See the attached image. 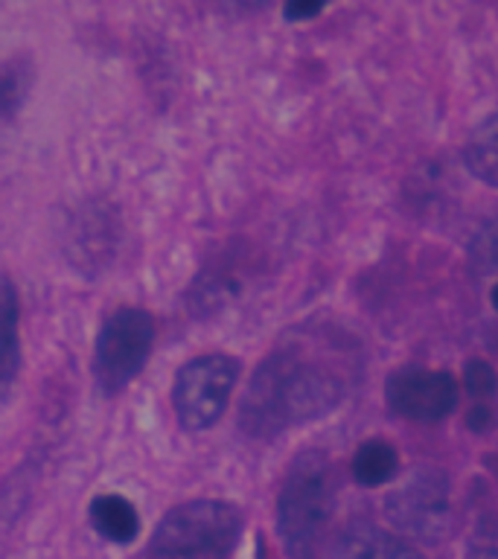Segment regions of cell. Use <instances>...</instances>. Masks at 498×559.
Returning <instances> with one entry per match:
<instances>
[{"label": "cell", "mask_w": 498, "mask_h": 559, "mask_svg": "<svg viewBox=\"0 0 498 559\" xmlns=\"http://www.w3.org/2000/svg\"><path fill=\"white\" fill-rule=\"evenodd\" d=\"M388 522L402 533V539L440 545L454 527L452 484L449 475L437 466H419L384 498Z\"/></svg>", "instance_id": "cell-4"}, {"label": "cell", "mask_w": 498, "mask_h": 559, "mask_svg": "<svg viewBox=\"0 0 498 559\" xmlns=\"http://www.w3.org/2000/svg\"><path fill=\"white\" fill-rule=\"evenodd\" d=\"M242 533V513L227 501L199 498L173 507L149 539V559H227Z\"/></svg>", "instance_id": "cell-3"}, {"label": "cell", "mask_w": 498, "mask_h": 559, "mask_svg": "<svg viewBox=\"0 0 498 559\" xmlns=\"http://www.w3.org/2000/svg\"><path fill=\"white\" fill-rule=\"evenodd\" d=\"M321 9V0H295V3H288V7L283 9V15H286L288 21H309V17L318 15Z\"/></svg>", "instance_id": "cell-18"}, {"label": "cell", "mask_w": 498, "mask_h": 559, "mask_svg": "<svg viewBox=\"0 0 498 559\" xmlns=\"http://www.w3.org/2000/svg\"><path fill=\"white\" fill-rule=\"evenodd\" d=\"M384 400L393 414L417 423H437L449 417L458 405V384L446 370L400 367L384 382Z\"/></svg>", "instance_id": "cell-7"}, {"label": "cell", "mask_w": 498, "mask_h": 559, "mask_svg": "<svg viewBox=\"0 0 498 559\" xmlns=\"http://www.w3.org/2000/svg\"><path fill=\"white\" fill-rule=\"evenodd\" d=\"M242 365L225 353H210L187 361L173 384L175 417L190 431H204L225 414L227 400L239 382Z\"/></svg>", "instance_id": "cell-6"}, {"label": "cell", "mask_w": 498, "mask_h": 559, "mask_svg": "<svg viewBox=\"0 0 498 559\" xmlns=\"http://www.w3.org/2000/svg\"><path fill=\"white\" fill-rule=\"evenodd\" d=\"M463 384H466V391H470L475 400L487 402L489 396H496L498 376L487 361L472 358V361H466V370H463Z\"/></svg>", "instance_id": "cell-17"}, {"label": "cell", "mask_w": 498, "mask_h": 559, "mask_svg": "<svg viewBox=\"0 0 498 559\" xmlns=\"http://www.w3.org/2000/svg\"><path fill=\"white\" fill-rule=\"evenodd\" d=\"M400 472V454L388 440H367L353 454V475L365 487H382Z\"/></svg>", "instance_id": "cell-14"}, {"label": "cell", "mask_w": 498, "mask_h": 559, "mask_svg": "<svg viewBox=\"0 0 498 559\" xmlns=\"http://www.w3.org/2000/svg\"><path fill=\"white\" fill-rule=\"evenodd\" d=\"M87 515H91L94 531L114 545H129L138 539L140 515L129 498L117 496V492H103L91 501Z\"/></svg>", "instance_id": "cell-11"}, {"label": "cell", "mask_w": 498, "mask_h": 559, "mask_svg": "<svg viewBox=\"0 0 498 559\" xmlns=\"http://www.w3.org/2000/svg\"><path fill=\"white\" fill-rule=\"evenodd\" d=\"M327 559H426L408 539L367 522H353L332 539Z\"/></svg>", "instance_id": "cell-9"}, {"label": "cell", "mask_w": 498, "mask_h": 559, "mask_svg": "<svg viewBox=\"0 0 498 559\" xmlns=\"http://www.w3.org/2000/svg\"><path fill=\"white\" fill-rule=\"evenodd\" d=\"M117 245H120V216L108 201H87L85 207L73 213L68 227V251L70 262L85 277H96L111 265Z\"/></svg>", "instance_id": "cell-8"}, {"label": "cell", "mask_w": 498, "mask_h": 559, "mask_svg": "<svg viewBox=\"0 0 498 559\" xmlns=\"http://www.w3.org/2000/svg\"><path fill=\"white\" fill-rule=\"evenodd\" d=\"M335 469L318 449L288 463L277 496V533L288 559H315L335 513Z\"/></svg>", "instance_id": "cell-2"}, {"label": "cell", "mask_w": 498, "mask_h": 559, "mask_svg": "<svg viewBox=\"0 0 498 559\" xmlns=\"http://www.w3.org/2000/svg\"><path fill=\"white\" fill-rule=\"evenodd\" d=\"M33 59L24 56V52L0 61V117L3 120H12L24 108L29 87H33Z\"/></svg>", "instance_id": "cell-13"}, {"label": "cell", "mask_w": 498, "mask_h": 559, "mask_svg": "<svg viewBox=\"0 0 498 559\" xmlns=\"http://www.w3.org/2000/svg\"><path fill=\"white\" fill-rule=\"evenodd\" d=\"M493 423H496V417H493V411H489L487 402H478V405L470 411L472 431H489V428H493Z\"/></svg>", "instance_id": "cell-19"}, {"label": "cell", "mask_w": 498, "mask_h": 559, "mask_svg": "<svg viewBox=\"0 0 498 559\" xmlns=\"http://www.w3.org/2000/svg\"><path fill=\"white\" fill-rule=\"evenodd\" d=\"M21 300L15 283L0 274V400L12 391L21 370V335H17Z\"/></svg>", "instance_id": "cell-10"}, {"label": "cell", "mask_w": 498, "mask_h": 559, "mask_svg": "<svg viewBox=\"0 0 498 559\" xmlns=\"http://www.w3.org/2000/svg\"><path fill=\"white\" fill-rule=\"evenodd\" d=\"M493 306H496V309H498V286L493 288Z\"/></svg>", "instance_id": "cell-20"}, {"label": "cell", "mask_w": 498, "mask_h": 559, "mask_svg": "<svg viewBox=\"0 0 498 559\" xmlns=\"http://www.w3.org/2000/svg\"><path fill=\"white\" fill-rule=\"evenodd\" d=\"M344 400L339 373L300 349H274L253 370L239 405V428L271 440L286 428L327 417Z\"/></svg>", "instance_id": "cell-1"}, {"label": "cell", "mask_w": 498, "mask_h": 559, "mask_svg": "<svg viewBox=\"0 0 498 559\" xmlns=\"http://www.w3.org/2000/svg\"><path fill=\"white\" fill-rule=\"evenodd\" d=\"M470 260L481 274L498 271V218H489L487 225L475 230L470 242Z\"/></svg>", "instance_id": "cell-15"}, {"label": "cell", "mask_w": 498, "mask_h": 559, "mask_svg": "<svg viewBox=\"0 0 498 559\" xmlns=\"http://www.w3.org/2000/svg\"><path fill=\"white\" fill-rule=\"evenodd\" d=\"M152 344H155V321L146 309L122 306L108 314L94 347V379L99 391L105 396L126 391L146 367Z\"/></svg>", "instance_id": "cell-5"}, {"label": "cell", "mask_w": 498, "mask_h": 559, "mask_svg": "<svg viewBox=\"0 0 498 559\" xmlns=\"http://www.w3.org/2000/svg\"><path fill=\"white\" fill-rule=\"evenodd\" d=\"M466 559H498V513H484L466 542Z\"/></svg>", "instance_id": "cell-16"}, {"label": "cell", "mask_w": 498, "mask_h": 559, "mask_svg": "<svg viewBox=\"0 0 498 559\" xmlns=\"http://www.w3.org/2000/svg\"><path fill=\"white\" fill-rule=\"evenodd\" d=\"M463 160L475 178L489 187H498V114L475 126L463 146Z\"/></svg>", "instance_id": "cell-12"}]
</instances>
